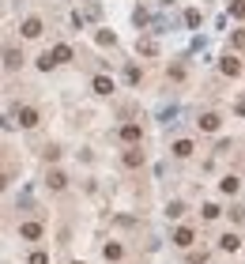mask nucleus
I'll return each instance as SVG.
<instances>
[{
    "mask_svg": "<svg viewBox=\"0 0 245 264\" xmlns=\"http://www.w3.org/2000/svg\"><path fill=\"white\" fill-rule=\"evenodd\" d=\"M19 125L34 128V125H38V110H34V106H23V110H19Z\"/></svg>",
    "mask_w": 245,
    "mask_h": 264,
    "instance_id": "obj_1",
    "label": "nucleus"
},
{
    "mask_svg": "<svg viewBox=\"0 0 245 264\" xmlns=\"http://www.w3.org/2000/svg\"><path fill=\"white\" fill-rule=\"evenodd\" d=\"M23 34H27V38H38V34H42V19H34V15H30L27 23H23Z\"/></svg>",
    "mask_w": 245,
    "mask_h": 264,
    "instance_id": "obj_2",
    "label": "nucleus"
},
{
    "mask_svg": "<svg viewBox=\"0 0 245 264\" xmlns=\"http://www.w3.org/2000/svg\"><path fill=\"white\" fill-rule=\"evenodd\" d=\"M19 234L27 238V242H38V238H42V226H38V223H23V230H19Z\"/></svg>",
    "mask_w": 245,
    "mask_h": 264,
    "instance_id": "obj_3",
    "label": "nucleus"
},
{
    "mask_svg": "<svg viewBox=\"0 0 245 264\" xmlns=\"http://www.w3.org/2000/svg\"><path fill=\"white\" fill-rule=\"evenodd\" d=\"M49 61H53V64H64V61H72V49H68V45H57Z\"/></svg>",
    "mask_w": 245,
    "mask_h": 264,
    "instance_id": "obj_4",
    "label": "nucleus"
},
{
    "mask_svg": "<svg viewBox=\"0 0 245 264\" xmlns=\"http://www.w3.org/2000/svg\"><path fill=\"white\" fill-rule=\"evenodd\" d=\"M173 245H181V249H185V245H192V230H188V226H181V230L173 234Z\"/></svg>",
    "mask_w": 245,
    "mask_h": 264,
    "instance_id": "obj_5",
    "label": "nucleus"
},
{
    "mask_svg": "<svg viewBox=\"0 0 245 264\" xmlns=\"http://www.w3.org/2000/svg\"><path fill=\"white\" fill-rule=\"evenodd\" d=\"M219 245H223L226 253H234L238 245H242V238H238V234H223V238H219Z\"/></svg>",
    "mask_w": 245,
    "mask_h": 264,
    "instance_id": "obj_6",
    "label": "nucleus"
},
{
    "mask_svg": "<svg viewBox=\"0 0 245 264\" xmlns=\"http://www.w3.org/2000/svg\"><path fill=\"white\" fill-rule=\"evenodd\" d=\"M200 128H204V132H215V128H219V113H204Z\"/></svg>",
    "mask_w": 245,
    "mask_h": 264,
    "instance_id": "obj_7",
    "label": "nucleus"
},
{
    "mask_svg": "<svg viewBox=\"0 0 245 264\" xmlns=\"http://www.w3.org/2000/svg\"><path fill=\"white\" fill-rule=\"evenodd\" d=\"M121 140H125V143H136V140H140V125H125L121 128Z\"/></svg>",
    "mask_w": 245,
    "mask_h": 264,
    "instance_id": "obj_8",
    "label": "nucleus"
},
{
    "mask_svg": "<svg viewBox=\"0 0 245 264\" xmlns=\"http://www.w3.org/2000/svg\"><path fill=\"white\" fill-rule=\"evenodd\" d=\"M140 162H144V151H140V147L125 151V166H140Z\"/></svg>",
    "mask_w": 245,
    "mask_h": 264,
    "instance_id": "obj_9",
    "label": "nucleus"
},
{
    "mask_svg": "<svg viewBox=\"0 0 245 264\" xmlns=\"http://www.w3.org/2000/svg\"><path fill=\"white\" fill-rule=\"evenodd\" d=\"M223 72H226V76H238V72H242V61H238V57H226V61H223Z\"/></svg>",
    "mask_w": 245,
    "mask_h": 264,
    "instance_id": "obj_10",
    "label": "nucleus"
},
{
    "mask_svg": "<svg viewBox=\"0 0 245 264\" xmlns=\"http://www.w3.org/2000/svg\"><path fill=\"white\" fill-rule=\"evenodd\" d=\"M94 91H98V95H110V91H113V80H106V76H94Z\"/></svg>",
    "mask_w": 245,
    "mask_h": 264,
    "instance_id": "obj_11",
    "label": "nucleus"
},
{
    "mask_svg": "<svg viewBox=\"0 0 245 264\" xmlns=\"http://www.w3.org/2000/svg\"><path fill=\"white\" fill-rule=\"evenodd\" d=\"M173 155H177V159H188V155H192V143H188V140H177V143H173Z\"/></svg>",
    "mask_w": 245,
    "mask_h": 264,
    "instance_id": "obj_12",
    "label": "nucleus"
},
{
    "mask_svg": "<svg viewBox=\"0 0 245 264\" xmlns=\"http://www.w3.org/2000/svg\"><path fill=\"white\" fill-rule=\"evenodd\" d=\"M166 215H170V219H181V215H185V204H181V200L166 204Z\"/></svg>",
    "mask_w": 245,
    "mask_h": 264,
    "instance_id": "obj_13",
    "label": "nucleus"
},
{
    "mask_svg": "<svg viewBox=\"0 0 245 264\" xmlns=\"http://www.w3.org/2000/svg\"><path fill=\"white\" fill-rule=\"evenodd\" d=\"M4 64H8V68H19V64H23V53L8 49V53H4Z\"/></svg>",
    "mask_w": 245,
    "mask_h": 264,
    "instance_id": "obj_14",
    "label": "nucleus"
},
{
    "mask_svg": "<svg viewBox=\"0 0 245 264\" xmlns=\"http://www.w3.org/2000/svg\"><path fill=\"white\" fill-rule=\"evenodd\" d=\"M223 193H226V196L238 193V178H223Z\"/></svg>",
    "mask_w": 245,
    "mask_h": 264,
    "instance_id": "obj_15",
    "label": "nucleus"
},
{
    "mask_svg": "<svg viewBox=\"0 0 245 264\" xmlns=\"http://www.w3.org/2000/svg\"><path fill=\"white\" fill-rule=\"evenodd\" d=\"M49 185H53V189H64V174H60V170H53V174H49Z\"/></svg>",
    "mask_w": 245,
    "mask_h": 264,
    "instance_id": "obj_16",
    "label": "nucleus"
},
{
    "mask_svg": "<svg viewBox=\"0 0 245 264\" xmlns=\"http://www.w3.org/2000/svg\"><path fill=\"white\" fill-rule=\"evenodd\" d=\"M102 253H106V261H121V245H106Z\"/></svg>",
    "mask_w": 245,
    "mask_h": 264,
    "instance_id": "obj_17",
    "label": "nucleus"
},
{
    "mask_svg": "<svg viewBox=\"0 0 245 264\" xmlns=\"http://www.w3.org/2000/svg\"><path fill=\"white\" fill-rule=\"evenodd\" d=\"M234 15H238V19H245V0H234V8H230Z\"/></svg>",
    "mask_w": 245,
    "mask_h": 264,
    "instance_id": "obj_18",
    "label": "nucleus"
},
{
    "mask_svg": "<svg viewBox=\"0 0 245 264\" xmlns=\"http://www.w3.org/2000/svg\"><path fill=\"white\" fill-rule=\"evenodd\" d=\"M234 45H238V49H245V30H238V34H234Z\"/></svg>",
    "mask_w": 245,
    "mask_h": 264,
    "instance_id": "obj_19",
    "label": "nucleus"
},
{
    "mask_svg": "<svg viewBox=\"0 0 245 264\" xmlns=\"http://www.w3.org/2000/svg\"><path fill=\"white\" fill-rule=\"evenodd\" d=\"M30 264H49V257H45V253H34V257H30Z\"/></svg>",
    "mask_w": 245,
    "mask_h": 264,
    "instance_id": "obj_20",
    "label": "nucleus"
},
{
    "mask_svg": "<svg viewBox=\"0 0 245 264\" xmlns=\"http://www.w3.org/2000/svg\"><path fill=\"white\" fill-rule=\"evenodd\" d=\"M238 113H242V117H245V95L238 98Z\"/></svg>",
    "mask_w": 245,
    "mask_h": 264,
    "instance_id": "obj_21",
    "label": "nucleus"
},
{
    "mask_svg": "<svg viewBox=\"0 0 245 264\" xmlns=\"http://www.w3.org/2000/svg\"><path fill=\"white\" fill-rule=\"evenodd\" d=\"M4 185H8V178H4V174H0V189H4Z\"/></svg>",
    "mask_w": 245,
    "mask_h": 264,
    "instance_id": "obj_22",
    "label": "nucleus"
},
{
    "mask_svg": "<svg viewBox=\"0 0 245 264\" xmlns=\"http://www.w3.org/2000/svg\"><path fill=\"white\" fill-rule=\"evenodd\" d=\"M75 264H83V261H75Z\"/></svg>",
    "mask_w": 245,
    "mask_h": 264,
    "instance_id": "obj_23",
    "label": "nucleus"
}]
</instances>
